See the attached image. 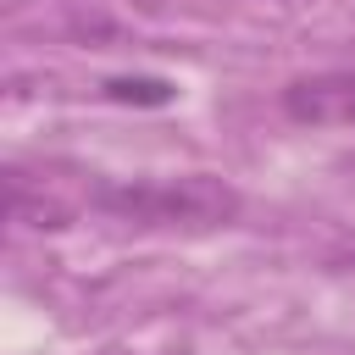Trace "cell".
Instances as JSON below:
<instances>
[{
	"label": "cell",
	"instance_id": "obj_2",
	"mask_svg": "<svg viewBox=\"0 0 355 355\" xmlns=\"http://www.w3.org/2000/svg\"><path fill=\"white\" fill-rule=\"evenodd\" d=\"M283 116L300 128H355V72H311L283 89Z\"/></svg>",
	"mask_w": 355,
	"mask_h": 355
},
{
	"label": "cell",
	"instance_id": "obj_4",
	"mask_svg": "<svg viewBox=\"0 0 355 355\" xmlns=\"http://www.w3.org/2000/svg\"><path fill=\"white\" fill-rule=\"evenodd\" d=\"M105 355H122V349H105Z\"/></svg>",
	"mask_w": 355,
	"mask_h": 355
},
{
	"label": "cell",
	"instance_id": "obj_3",
	"mask_svg": "<svg viewBox=\"0 0 355 355\" xmlns=\"http://www.w3.org/2000/svg\"><path fill=\"white\" fill-rule=\"evenodd\" d=\"M105 94L111 100H133V105H166L172 100V83L166 78H111Z\"/></svg>",
	"mask_w": 355,
	"mask_h": 355
},
{
	"label": "cell",
	"instance_id": "obj_1",
	"mask_svg": "<svg viewBox=\"0 0 355 355\" xmlns=\"http://www.w3.org/2000/svg\"><path fill=\"white\" fill-rule=\"evenodd\" d=\"M94 211L128 222V227H161V233H211L239 216V189L189 172V178H122L94 189Z\"/></svg>",
	"mask_w": 355,
	"mask_h": 355
}]
</instances>
